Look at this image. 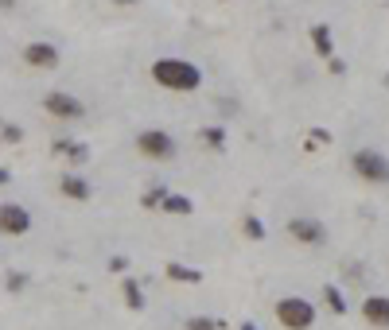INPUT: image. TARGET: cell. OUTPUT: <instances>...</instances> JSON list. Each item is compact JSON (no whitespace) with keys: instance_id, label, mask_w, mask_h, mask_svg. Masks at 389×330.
Here are the masks:
<instances>
[{"instance_id":"cell-10","label":"cell","mask_w":389,"mask_h":330,"mask_svg":"<svg viewBox=\"0 0 389 330\" xmlns=\"http://www.w3.org/2000/svg\"><path fill=\"white\" fill-rule=\"evenodd\" d=\"M312 47H316L319 59H331V55H335V36L327 31V24H316V27H312Z\"/></svg>"},{"instance_id":"cell-12","label":"cell","mask_w":389,"mask_h":330,"mask_svg":"<svg viewBox=\"0 0 389 330\" xmlns=\"http://www.w3.org/2000/svg\"><path fill=\"white\" fill-rule=\"evenodd\" d=\"M160 210H168V214H179V218H187V214L194 210V202L187 199V194H164V202H160Z\"/></svg>"},{"instance_id":"cell-18","label":"cell","mask_w":389,"mask_h":330,"mask_svg":"<svg viewBox=\"0 0 389 330\" xmlns=\"http://www.w3.org/2000/svg\"><path fill=\"white\" fill-rule=\"evenodd\" d=\"M245 237H249V241H265V222H261V218H245Z\"/></svg>"},{"instance_id":"cell-17","label":"cell","mask_w":389,"mask_h":330,"mask_svg":"<svg viewBox=\"0 0 389 330\" xmlns=\"http://www.w3.org/2000/svg\"><path fill=\"white\" fill-rule=\"evenodd\" d=\"M203 140H207V148L222 152V148H226V129H218V125H210V129H203Z\"/></svg>"},{"instance_id":"cell-21","label":"cell","mask_w":389,"mask_h":330,"mask_svg":"<svg viewBox=\"0 0 389 330\" xmlns=\"http://www.w3.org/2000/svg\"><path fill=\"white\" fill-rule=\"evenodd\" d=\"M0 136H4L8 144H20V140H24V129H20V125H4V129H0Z\"/></svg>"},{"instance_id":"cell-4","label":"cell","mask_w":389,"mask_h":330,"mask_svg":"<svg viewBox=\"0 0 389 330\" xmlns=\"http://www.w3.org/2000/svg\"><path fill=\"white\" fill-rule=\"evenodd\" d=\"M351 167H354V175L362 179V183H389V155L374 152V148H362V152H354L351 155Z\"/></svg>"},{"instance_id":"cell-22","label":"cell","mask_w":389,"mask_h":330,"mask_svg":"<svg viewBox=\"0 0 389 330\" xmlns=\"http://www.w3.org/2000/svg\"><path fill=\"white\" fill-rule=\"evenodd\" d=\"M24 283H27V276H16V272H12V276H8V288H12V292H20Z\"/></svg>"},{"instance_id":"cell-11","label":"cell","mask_w":389,"mask_h":330,"mask_svg":"<svg viewBox=\"0 0 389 330\" xmlns=\"http://www.w3.org/2000/svg\"><path fill=\"white\" fill-rule=\"evenodd\" d=\"M62 194L74 202H86L90 199V183H86L82 175H62Z\"/></svg>"},{"instance_id":"cell-2","label":"cell","mask_w":389,"mask_h":330,"mask_svg":"<svg viewBox=\"0 0 389 330\" xmlns=\"http://www.w3.org/2000/svg\"><path fill=\"white\" fill-rule=\"evenodd\" d=\"M277 322L284 330H312L316 327V307H312V299L284 295V299H277Z\"/></svg>"},{"instance_id":"cell-6","label":"cell","mask_w":389,"mask_h":330,"mask_svg":"<svg viewBox=\"0 0 389 330\" xmlns=\"http://www.w3.org/2000/svg\"><path fill=\"white\" fill-rule=\"evenodd\" d=\"M288 237L296 245H323V241H327V225L319 222V218H292Z\"/></svg>"},{"instance_id":"cell-19","label":"cell","mask_w":389,"mask_h":330,"mask_svg":"<svg viewBox=\"0 0 389 330\" xmlns=\"http://www.w3.org/2000/svg\"><path fill=\"white\" fill-rule=\"evenodd\" d=\"M164 194H168L164 187H152V190L145 194V199H140V206H148V210H160V202H164Z\"/></svg>"},{"instance_id":"cell-23","label":"cell","mask_w":389,"mask_h":330,"mask_svg":"<svg viewBox=\"0 0 389 330\" xmlns=\"http://www.w3.org/2000/svg\"><path fill=\"white\" fill-rule=\"evenodd\" d=\"M125 268H129V260H125V257H113L110 260V272H125Z\"/></svg>"},{"instance_id":"cell-27","label":"cell","mask_w":389,"mask_h":330,"mask_svg":"<svg viewBox=\"0 0 389 330\" xmlns=\"http://www.w3.org/2000/svg\"><path fill=\"white\" fill-rule=\"evenodd\" d=\"M242 330H257V327H253V322H242Z\"/></svg>"},{"instance_id":"cell-1","label":"cell","mask_w":389,"mask_h":330,"mask_svg":"<svg viewBox=\"0 0 389 330\" xmlns=\"http://www.w3.org/2000/svg\"><path fill=\"white\" fill-rule=\"evenodd\" d=\"M152 82L171 94H191L203 86V71L187 59H156L152 62Z\"/></svg>"},{"instance_id":"cell-3","label":"cell","mask_w":389,"mask_h":330,"mask_svg":"<svg viewBox=\"0 0 389 330\" xmlns=\"http://www.w3.org/2000/svg\"><path fill=\"white\" fill-rule=\"evenodd\" d=\"M136 152L145 160L168 164V160H175V136L164 129H145V132H136Z\"/></svg>"},{"instance_id":"cell-20","label":"cell","mask_w":389,"mask_h":330,"mask_svg":"<svg viewBox=\"0 0 389 330\" xmlns=\"http://www.w3.org/2000/svg\"><path fill=\"white\" fill-rule=\"evenodd\" d=\"M187 330H218V322L207 318V315H191L187 318Z\"/></svg>"},{"instance_id":"cell-5","label":"cell","mask_w":389,"mask_h":330,"mask_svg":"<svg viewBox=\"0 0 389 330\" xmlns=\"http://www.w3.org/2000/svg\"><path fill=\"white\" fill-rule=\"evenodd\" d=\"M32 229V214L20 202H0V233L4 237H24Z\"/></svg>"},{"instance_id":"cell-26","label":"cell","mask_w":389,"mask_h":330,"mask_svg":"<svg viewBox=\"0 0 389 330\" xmlns=\"http://www.w3.org/2000/svg\"><path fill=\"white\" fill-rule=\"evenodd\" d=\"M113 4H140V0H113Z\"/></svg>"},{"instance_id":"cell-14","label":"cell","mask_w":389,"mask_h":330,"mask_svg":"<svg viewBox=\"0 0 389 330\" xmlns=\"http://www.w3.org/2000/svg\"><path fill=\"white\" fill-rule=\"evenodd\" d=\"M55 152L59 155H66V160H74V164H86V144H78V140H66V136H62V140H55Z\"/></svg>"},{"instance_id":"cell-7","label":"cell","mask_w":389,"mask_h":330,"mask_svg":"<svg viewBox=\"0 0 389 330\" xmlns=\"http://www.w3.org/2000/svg\"><path fill=\"white\" fill-rule=\"evenodd\" d=\"M43 109H47L51 117H59V120H78L86 113L82 101H78L74 94H62V90H51V94L43 97Z\"/></svg>"},{"instance_id":"cell-16","label":"cell","mask_w":389,"mask_h":330,"mask_svg":"<svg viewBox=\"0 0 389 330\" xmlns=\"http://www.w3.org/2000/svg\"><path fill=\"white\" fill-rule=\"evenodd\" d=\"M125 303L133 307V311L145 307V292H140V283H136V280H125Z\"/></svg>"},{"instance_id":"cell-24","label":"cell","mask_w":389,"mask_h":330,"mask_svg":"<svg viewBox=\"0 0 389 330\" xmlns=\"http://www.w3.org/2000/svg\"><path fill=\"white\" fill-rule=\"evenodd\" d=\"M327 62H331V71H335V74H342V71H347V62H342V59H335V55H331Z\"/></svg>"},{"instance_id":"cell-15","label":"cell","mask_w":389,"mask_h":330,"mask_svg":"<svg viewBox=\"0 0 389 330\" xmlns=\"http://www.w3.org/2000/svg\"><path fill=\"white\" fill-rule=\"evenodd\" d=\"M323 299H327V307L335 311V315H347V299H342V292L335 288V283H327V288H323Z\"/></svg>"},{"instance_id":"cell-25","label":"cell","mask_w":389,"mask_h":330,"mask_svg":"<svg viewBox=\"0 0 389 330\" xmlns=\"http://www.w3.org/2000/svg\"><path fill=\"white\" fill-rule=\"evenodd\" d=\"M8 179H12V171H8V167H0V187H8Z\"/></svg>"},{"instance_id":"cell-8","label":"cell","mask_w":389,"mask_h":330,"mask_svg":"<svg viewBox=\"0 0 389 330\" xmlns=\"http://www.w3.org/2000/svg\"><path fill=\"white\" fill-rule=\"evenodd\" d=\"M24 62L36 66V71H55V66H59V47H55V43H27Z\"/></svg>"},{"instance_id":"cell-13","label":"cell","mask_w":389,"mask_h":330,"mask_svg":"<svg viewBox=\"0 0 389 330\" xmlns=\"http://www.w3.org/2000/svg\"><path fill=\"white\" fill-rule=\"evenodd\" d=\"M164 272H168V280H175V283H203V272L187 268V264H175V260H171Z\"/></svg>"},{"instance_id":"cell-9","label":"cell","mask_w":389,"mask_h":330,"mask_svg":"<svg viewBox=\"0 0 389 330\" xmlns=\"http://www.w3.org/2000/svg\"><path fill=\"white\" fill-rule=\"evenodd\" d=\"M362 318L377 330H389V295H366L362 299Z\"/></svg>"}]
</instances>
